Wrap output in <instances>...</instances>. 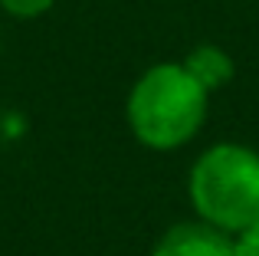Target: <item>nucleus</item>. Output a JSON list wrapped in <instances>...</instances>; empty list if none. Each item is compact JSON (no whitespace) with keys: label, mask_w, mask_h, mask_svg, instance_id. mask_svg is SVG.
<instances>
[{"label":"nucleus","mask_w":259,"mask_h":256,"mask_svg":"<svg viewBox=\"0 0 259 256\" xmlns=\"http://www.w3.org/2000/svg\"><path fill=\"white\" fill-rule=\"evenodd\" d=\"M210 89L184 63L151 66L128 96V125L148 148H177L207 118Z\"/></svg>","instance_id":"nucleus-1"},{"label":"nucleus","mask_w":259,"mask_h":256,"mask_svg":"<svg viewBox=\"0 0 259 256\" xmlns=\"http://www.w3.org/2000/svg\"><path fill=\"white\" fill-rule=\"evenodd\" d=\"M190 200L203 224L240 233L259 220V154L243 145H213L190 171Z\"/></svg>","instance_id":"nucleus-2"},{"label":"nucleus","mask_w":259,"mask_h":256,"mask_svg":"<svg viewBox=\"0 0 259 256\" xmlns=\"http://www.w3.org/2000/svg\"><path fill=\"white\" fill-rule=\"evenodd\" d=\"M184 66H187V69L194 72L207 89H217V86H223L230 76H233V63H230V56L223 50H217V46H197V50L184 59Z\"/></svg>","instance_id":"nucleus-4"},{"label":"nucleus","mask_w":259,"mask_h":256,"mask_svg":"<svg viewBox=\"0 0 259 256\" xmlns=\"http://www.w3.org/2000/svg\"><path fill=\"white\" fill-rule=\"evenodd\" d=\"M151 256H233V240L210 224H181L158 240Z\"/></svg>","instance_id":"nucleus-3"},{"label":"nucleus","mask_w":259,"mask_h":256,"mask_svg":"<svg viewBox=\"0 0 259 256\" xmlns=\"http://www.w3.org/2000/svg\"><path fill=\"white\" fill-rule=\"evenodd\" d=\"M233 256H259V220L253 227L236 233L233 240Z\"/></svg>","instance_id":"nucleus-6"},{"label":"nucleus","mask_w":259,"mask_h":256,"mask_svg":"<svg viewBox=\"0 0 259 256\" xmlns=\"http://www.w3.org/2000/svg\"><path fill=\"white\" fill-rule=\"evenodd\" d=\"M53 4H56V0H0V7H4L10 17H20V20L39 17V13H46Z\"/></svg>","instance_id":"nucleus-5"}]
</instances>
